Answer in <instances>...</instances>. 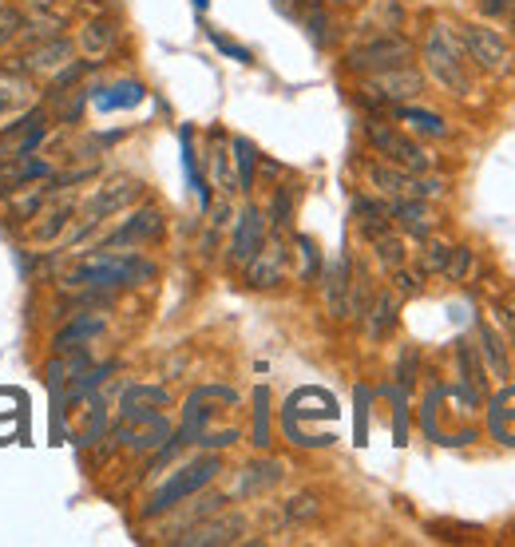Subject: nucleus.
Returning a JSON list of instances; mask_svg holds the SVG:
<instances>
[{
  "mask_svg": "<svg viewBox=\"0 0 515 547\" xmlns=\"http://www.w3.org/2000/svg\"><path fill=\"white\" fill-rule=\"evenodd\" d=\"M155 278V262L139 258V254H119V250H103L96 258L80 262L64 282L72 290L92 286V290H115V286H139Z\"/></svg>",
  "mask_w": 515,
  "mask_h": 547,
  "instance_id": "f257e3e1",
  "label": "nucleus"
},
{
  "mask_svg": "<svg viewBox=\"0 0 515 547\" xmlns=\"http://www.w3.org/2000/svg\"><path fill=\"white\" fill-rule=\"evenodd\" d=\"M424 68L428 76L452 92V96H468L472 92V76H468V60H464V44L448 24H432L428 40H424Z\"/></svg>",
  "mask_w": 515,
  "mask_h": 547,
  "instance_id": "f03ea898",
  "label": "nucleus"
},
{
  "mask_svg": "<svg viewBox=\"0 0 515 547\" xmlns=\"http://www.w3.org/2000/svg\"><path fill=\"white\" fill-rule=\"evenodd\" d=\"M222 472V460L218 456H203V460H195V464H187L179 476H171L155 496H151V504L143 508V520H155V516H163V512H171V508H179L187 496H195L199 488H206L214 476Z\"/></svg>",
  "mask_w": 515,
  "mask_h": 547,
  "instance_id": "7ed1b4c3",
  "label": "nucleus"
},
{
  "mask_svg": "<svg viewBox=\"0 0 515 547\" xmlns=\"http://www.w3.org/2000/svg\"><path fill=\"white\" fill-rule=\"evenodd\" d=\"M412 64V44L397 32H381L365 44H357L349 56H345V68L357 72V76H377V72H389V68H405Z\"/></svg>",
  "mask_w": 515,
  "mask_h": 547,
  "instance_id": "20e7f679",
  "label": "nucleus"
},
{
  "mask_svg": "<svg viewBox=\"0 0 515 547\" xmlns=\"http://www.w3.org/2000/svg\"><path fill=\"white\" fill-rule=\"evenodd\" d=\"M424 92V76L416 68H389V72H377V76H365L361 84V100L365 104H377V108H397L405 100H416Z\"/></svg>",
  "mask_w": 515,
  "mask_h": 547,
  "instance_id": "39448f33",
  "label": "nucleus"
},
{
  "mask_svg": "<svg viewBox=\"0 0 515 547\" xmlns=\"http://www.w3.org/2000/svg\"><path fill=\"white\" fill-rule=\"evenodd\" d=\"M369 183L393 199H436V195H444L440 179H420L416 171H405L397 163H369Z\"/></svg>",
  "mask_w": 515,
  "mask_h": 547,
  "instance_id": "423d86ee",
  "label": "nucleus"
},
{
  "mask_svg": "<svg viewBox=\"0 0 515 547\" xmlns=\"http://www.w3.org/2000/svg\"><path fill=\"white\" fill-rule=\"evenodd\" d=\"M460 44H464V56H468L476 68L492 72V76L508 72V64H512V52H508L504 36H500L496 28H488V24H464V28H460Z\"/></svg>",
  "mask_w": 515,
  "mask_h": 547,
  "instance_id": "0eeeda50",
  "label": "nucleus"
},
{
  "mask_svg": "<svg viewBox=\"0 0 515 547\" xmlns=\"http://www.w3.org/2000/svg\"><path fill=\"white\" fill-rule=\"evenodd\" d=\"M72 40L64 36H48V40H36L28 52H20L12 64H4L8 76H56L64 64H72Z\"/></svg>",
  "mask_w": 515,
  "mask_h": 547,
  "instance_id": "6e6552de",
  "label": "nucleus"
},
{
  "mask_svg": "<svg viewBox=\"0 0 515 547\" xmlns=\"http://www.w3.org/2000/svg\"><path fill=\"white\" fill-rule=\"evenodd\" d=\"M365 139L377 147V155H385L389 163H397V167H405V171H428V155H424V147L420 143H412L409 135H401L397 127H389V123H381V119H369L365 123Z\"/></svg>",
  "mask_w": 515,
  "mask_h": 547,
  "instance_id": "1a4fd4ad",
  "label": "nucleus"
},
{
  "mask_svg": "<svg viewBox=\"0 0 515 547\" xmlns=\"http://www.w3.org/2000/svg\"><path fill=\"white\" fill-rule=\"evenodd\" d=\"M115 440H119L123 448H131V452H155L159 444L171 440V425H167V417H159V413L123 417V421L115 425Z\"/></svg>",
  "mask_w": 515,
  "mask_h": 547,
  "instance_id": "9d476101",
  "label": "nucleus"
},
{
  "mask_svg": "<svg viewBox=\"0 0 515 547\" xmlns=\"http://www.w3.org/2000/svg\"><path fill=\"white\" fill-rule=\"evenodd\" d=\"M246 520L238 512H214V520H199L195 528H187L183 536H175V544L183 547H226L238 544Z\"/></svg>",
  "mask_w": 515,
  "mask_h": 547,
  "instance_id": "9b49d317",
  "label": "nucleus"
},
{
  "mask_svg": "<svg viewBox=\"0 0 515 547\" xmlns=\"http://www.w3.org/2000/svg\"><path fill=\"white\" fill-rule=\"evenodd\" d=\"M143 199V183L139 179H115V183H107L96 191V199L88 203V219H84V230H92V226H100L107 215H119V211H127L131 203H139Z\"/></svg>",
  "mask_w": 515,
  "mask_h": 547,
  "instance_id": "f8f14e48",
  "label": "nucleus"
},
{
  "mask_svg": "<svg viewBox=\"0 0 515 547\" xmlns=\"http://www.w3.org/2000/svg\"><path fill=\"white\" fill-rule=\"evenodd\" d=\"M163 234V215L155 211V207H143V211H135L131 219L123 222L119 230H111L107 238H103L100 250H127V246H147V242H155Z\"/></svg>",
  "mask_w": 515,
  "mask_h": 547,
  "instance_id": "ddd939ff",
  "label": "nucleus"
},
{
  "mask_svg": "<svg viewBox=\"0 0 515 547\" xmlns=\"http://www.w3.org/2000/svg\"><path fill=\"white\" fill-rule=\"evenodd\" d=\"M266 242V219L258 207H246L238 215V226H234V238H230V262L234 266H246Z\"/></svg>",
  "mask_w": 515,
  "mask_h": 547,
  "instance_id": "4468645a",
  "label": "nucleus"
},
{
  "mask_svg": "<svg viewBox=\"0 0 515 547\" xmlns=\"http://www.w3.org/2000/svg\"><path fill=\"white\" fill-rule=\"evenodd\" d=\"M286 278V246L282 242H262V250L246 262V282L254 290H274L278 282Z\"/></svg>",
  "mask_w": 515,
  "mask_h": 547,
  "instance_id": "2eb2a0df",
  "label": "nucleus"
},
{
  "mask_svg": "<svg viewBox=\"0 0 515 547\" xmlns=\"http://www.w3.org/2000/svg\"><path fill=\"white\" fill-rule=\"evenodd\" d=\"M92 365V357L76 345V349H64V353H52V361L44 365V385H48V393L56 397L60 389H68L84 369Z\"/></svg>",
  "mask_w": 515,
  "mask_h": 547,
  "instance_id": "dca6fc26",
  "label": "nucleus"
},
{
  "mask_svg": "<svg viewBox=\"0 0 515 547\" xmlns=\"http://www.w3.org/2000/svg\"><path fill=\"white\" fill-rule=\"evenodd\" d=\"M349 282H353V266H349V254H341L325 274V306L337 322L349 318Z\"/></svg>",
  "mask_w": 515,
  "mask_h": 547,
  "instance_id": "f3484780",
  "label": "nucleus"
},
{
  "mask_svg": "<svg viewBox=\"0 0 515 547\" xmlns=\"http://www.w3.org/2000/svg\"><path fill=\"white\" fill-rule=\"evenodd\" d=\"M100 333H103L100 314H72L64 326L52 333V353L76 349V345H84V341H92V337H100Z\"/></svg>",
  "mask_w": 515,
  "mask_h": 547,
  "instance_id": "a211bd4d",
  "label": "nucleus"
},
{
  "mask_svg": "<svg viewBox=\"0 0 515 547\" xmlns=\"http://www.w3.org/2000/svg\"><path fill=\"white\" fill-rule=\"evenodd\" d=\"M389 219H397V226H405L412 238H428L436 230V219H432L424 199H397L389 207Z\"/></svg>",
  "mask_w": 515,
  "mask_h": 547,
  "instance_id": "6ab92c4d",
  "label": "nucleus"
},
{
  "mask_svg": "<svg viewBox=\"0 0 515 547\" xmlns=\"http://www.w3.org/2000/svg\"><path fill=\"white\" fill-rule=\"evenodd\" d=\"M115 36H119L115 20H107V16H96V20H88V24L80 28V52H84V56H88L92 64H100L103 56L111 52Z\"/></svg>",
  "mask_w": 515,
  "mask_h": 547,
  "instance_id": "aec40b11",
  "label": "nucleus"
},
{
  "mask_svg": "<svg viewBox=\"0 0 515 547\" xmlns=\"http://www.w3.org/2000/svg\"><path fill=\"white\" fill-rule=\"evenodd\" d=\"M167 405H171V397H167V389H159V385H131V389L123 393V417L159 413V409H167Z\"/></svg>",
  "mask_w": 515,
  "mask_h": 547,
  "instance_id": "412c9836",
  "label": "nucleus"
},
{
  "mask_svg": "<svg viewBox=\"0 0 515 547\" xmlns=\"http://www.w3.org/2000/svg\"><path fill=\"white\" fill-rule=\"evenodd\" d=\"M32 108V88H28V80L20 76H4L0 80V123L4 119H16L20 111H28Z\"/></svg>",
  "mask_w": 515,
  "mask_h": 547,
  "instance_id": "4be33fe9",
  "label": "nucleus"
},
{
  "mask_svg": "<svg viewBox=\"0 0 515 547\" xmlns=\"http://www.w3.org/2000/svg\"><path fill=\"white\" fill-rule=\"evenodd\" d=\"M72 215H76V203H72V199L56 203L52 211H40V215H36L40 222L32 226V238H36V242H56V238H60V230H64V226H72Z\"/></svg>",
  "mask_w": 515,
  "mask_h": 547,
  "instance_id": "5701e85b",
  "label": "nucleus"
},
{
  "mask_svg": "<svg viewBox=\"0 0 515 547\" xmlns=\"http://www.w3.org/2000/svg\"><path fill=\"white\" fill-rule=\"evenodd\" d=\"M353 215H357V226H361V234L373 242L377 234H385V230H393V222H389V211L381 207V203H373V199H357L353 203Z\"/></svg>",
  "mask_w": 515,
  "mask_h": 547,
  "instance_id": "b1692460",
  "label": "nucleus"
},
{
  "mask_svg": "<svg viewBox=\"0 0 515 547\" xmlns=\"http://www.w3.org/2000/svg\"><path fill=\"white\" fill-rule=\"evenodd\" d=\"M393 329H397V298H393V294H381V298L373 302V310H369L365 333H369L373 341H381V337H389Z\"/></svg>",
  "mask_w": 515,
  "mask_h": 547,
  "instance_id": "393cba45",
  "label": "nucleus"
},
{
  "mask_svg": "<svg viewBox=\"0 0 515 547\" xmlns=\"http://www.w3.org/2000/svg\"><path fill=\"white\" fill-rule=\"evenodd\" d=\"M234 163H238V191H254V171H258V151L250 139H234Z\"/></svg>",
  "mask_w": 515,
  "mask_h": 547,
  "instance_id": "a878e982",
  "label": "nucleus"
},
{
  "mask_svg": "<svg viewBox=\"0 0 515 547\" xmlns=\"http://www.w3.org/2000/svg\"><path fill=\"white\" fill-rule=\"evenodd\" d=\"M397 119L401 123H412L416 131H424V135H448V123L436 115V111H424V108H405V104H397Z\"/></svg>",
  "mask_w": 515,
  "mask_h": 547,
  "instance_id": "bb28decb",
  "label": "nucleus"
},
{
  "mask_svg": "<svg viewBox=\"0 0 515 547\" xmlns=\"http://www.w3.org/2000/svg\"><path fill=\"white\" fill-rule=\"evenodd\" d=\"M143 100V88L139 84H115V88H103L100 92V108L103 111H115V108H135Z\"/></svg>",
  "mask_w": 515,
  "mask_h": 547,
  "instance_id": "cd10ccee",
  "label": "nucleus"
},
{
  "mask_svg": "<svg viewBox=\"0 0 515 547\" xmlns=\"http://www.w3.org/2000/svg\"><path fill=\"white\" fill-rule=\"evenodd\" d=\"M282 480V464H250L246 476H242V492H262V488H274Z\"/></svg>",
  "mask_w": 515,
  "mask_h": 547,
  "instance_id": "c85d7f7f",
  "label": "nucleus"
},
{
  "mask_svg": "<svg viewBox=\"0 0 515 547\" xmlns=\"http://www.w3.org/2000/svg\"><path fill=\"white\" fill-rule=\"evenodd\" d=\"M222 504H226L222 496H206V500H195V508H191V512H183V516L171 524V532H175V536H183V532H187V528H195L199 520L214 516V512H222Z\"/></svg>",
  "mask_w": 515,
  "mask_h": 547,
  "instance_id": "c756f323",
  "label": "nucleus"
},
{
  "mask_svg": "<svg viewBox=\"0 0 515 547\" xmlns=\"http://www.w3.org/2000/svg\"><path fill=\"white\" fill-rule=\"evenodd\" d=\"M373 246H377V258H381V266H389V270L405 266V242H401L393 230L377 234V238H373Z\"/></svg>",
  "mask_w": 515,
  "mask_h": 547,
  "instance_id": "7c9ffc66",
  "label": "nucleus"
},
{
  "mask_svg": "<svg viewBox=\"0 0 515 547\" xmlns=\"http://www.w3.org/2000/svg\"><path fill=\"white\" fill-rule=\"evenodd\" d=\"M290 222H294V191H290V187H278V191H274V203H270V226L282 234V230H290Z\"/></svg>",
  "mask_w": 515,
  "mask_h": 547,
  "instance_id": "2f4dec72",
  "label": "nucleus"
},
{
  "mask_svg": "<svg viewBox=\"0 0 515 547\" xmlns=\"http://www.w3.org/2000/svg\"><path fill=\"white\" fill-rule=\"evenodd\" d=\"M254 405H258V409H254V444L266 448V444H270V409H266V405H270V393L258 389V393H254Z\"/></svg>",
  "mask_w": 515,
  "mask_h": 547,
  "instance_id": "473e14b6",
  "label": "nucleus"
},
{
  "mask_svg": "<svg viewBox=\"0 0 515 547\" xmlns=\"http://www.w3.org/2000/svg\"><path fill=\"white\" fill-rule=\"evenodd\" d=\"M24 20H28V16H24L16 4H0V48H8V44L20 36Z\"/></svg>",
  "mask_w": 515,
  "mask_h": 547,
  "instance_id": "72a5a7b5",
  "label": "nucleus"
},
{
  "mask_svg": "<svg viewBox=\"0 0 515 547\" xmlns=\"http://www.w3.org/2000/svg\"><path fill=\"white\" fill-rule=\"evenodd\" d=\"M20 36L24 40H48V36H60V20L56 16H36V20H24V28H20Z\"/></svg>",
  "mask_w": 515,
  "mask_h": 547,
  "instance_id": "f704fd0d",
  "label": "nucleus"
},
{
  "mask_svg": "<svg viewBox=\"0 0 515 547\" xmlns=\"http://www.w3.org/2000/svg\"><path fill=\"white\" fill-rule=\"evenodd\" d=\"M306 28H309V40H313L317 48H325V44H329V16H325V8H321V4H309Z\"/></svg>",
  "mask_w": 515,
  "mask_h": 547,
  "instance_id": "c9c22d12",
  "label": "nucleus"
},
{
  "mask_svg": "<svg viewBox=\"0 0 515 547\" xmlns=\"http://www.w3.org/2000/svg\"><path fill=\"white\" fill-rule=\"evenodd\" d=\"M448 254H452V246H444V242H428V246H424V258H420L424 274H444Z\"/></svg>",
  "mask_w": 515,
  "mask_h": 547,
  "instance_id": "e433bc0d",
  "label": "nucleus"
},
{
  "mask_svg": "<svg viewBox=\"0 0 515 547\" xmlns=\"http://www.w3.org/2000/svg\"><path fill=\"white\" fill-rule=\"evenodd\" d=\"M468 270H472V250H468V246H452L444 274H448L452 282H464V278H468Z\"/></svg>",
  "mask_w": 515,
  "mask_h": 547,
  "instance_id": "4c0bfd02",
  "label": "nucleus"
},
{
  "mask_svg": "<svg viewBox=\"0 0 515 547\" xmlns=\"http://www.w3.org/2000/svg\"><path fill=\"white\" fill-rule=\"evenodd\" d=\"M210 167H214V175H218V183H222V191H238V183L230 179V167H226V151L218 147V135H214V151H210Z\"/></svg>",
  "mask_w": 515,
  "mask_h": 547,
  "instance_id": "58836bf2",
  "label": "nucleus"
},
{
  "mask_svg": "<svg viewBox=\"0 0 515 547\" xmlns=\"http://www.w3.org/2000/svg\"><path fill=\"white\" fill-rule=\"evenodd\" d=\"M317 512H321L317 496H294V500H290V508H286V516H290V520H313Z\"/></svg>",
  "mask_w": 515,
  "mask_h": 547,
  "instance_id": "ea45409f",
  "label": "nucleus"
},
{
  "mask_svg": "<svg viewBox=\"0 0 515 547\" xmlns=\"http://www.w3.org/2000/svg\"><path fill=\"white\" fill-rule=\"evenodd\" d=\"M480 333H484V349H488V357H492V369H496L500 377H508V357L500 353V341H496V333H492L488 326L480 329Z\"/></svg>",
  "mask_w": 515,
  "mask_h": 547,
  "instance_id": "a19ab883",
  "label": "nucleus"
},
{
  "mask_svg": "<svg viewBox=\"0 0 515 547\" xmlns=\"http://www.w3.org/2000/svg\"><path fill=\"white\" fill-rule=\"evenodd\" d=\"M298 246H302V254H306V270H302V282H313L317 278V270H321V254H317V246H313V238H298Z\"/></svg>",
  "mask_w": 515,
  "mask_h": 547,
  "instance_id": "79ce46f5",
  "label": "nucleus"
},
{
  "mask_svg": "<svg viewBox=\"0 0 515 547\" xmlns=\"http://www.w3.org/2000/svg\"><path fill=\"white\" fill-rule=\"evenodd\" d=\"M210 40H214V44H218V48H222L230 60H238V64H250V52H246V48H238L234 40H226V36H218V32H210Z\"/></svg>",
  "mask_w": 515,
  "mask_h": 547,
  "instance_id": "37998d69",
  "label": "nucleus"
},
{
  "mask_svg": "<svg viewBox=\"0 0 515 547\" xmlns=\"http://www.w3.org/2000/svg\"><path fill=\"white\" fill-rule=\"evenodd\" d=\"M393 282H397V290H401V294H420V278H416V274H405L401 266L393 270Z\"/></svg>",
  "mask_w": 515,
  "mask_h": 547,
  "instance_id": "c03bdc74",
  "label": "nucleus"
},
{
  "mask_svg": "<svg viewBox=\"0 0 515 547\" xmlns=\"http://www.w3.org/2000/svg\"><path fill=\"white\" fill-rule=\"evenodd\" d=\"M274 8L282 16H290V20H302V0H274Z\"/></svg>",
  "mask_w": 515,
  "mask_h": 547,
  "instance_id": "a18cd8bd",
  "label": "nucleus"
},
{
  "mask_svg": "<svg viewBox=\"0 0 515 547\" xmlns=\"http://www.w3.org/2000/svg\"><path fill=\"white\" fill-rule=\"evenodd\" d=\"M234 440H238V433L226 429V433H218V437H203L199 444H206V448H226V444H234Z\"/></svg>",
  "mask_w": 515,
  "mask_h": 547,
  "instance_id": "49530a36",
  "label": "nucleus"
},
{
  "mask_svg": "<svg viewBox=\"0 0 515 547\" xmlns=\"http://www.w3.org/2000/svg\"><path fill=\"white\" fill-rule=\"evenodd\" d=\"M480 8H484L488 16H504V12L512 8V0H480Z\"/></svg>",
  "mask_w": 515,
  "mask_h": 547,
  "instance_id": "de8ad7c7",
  "label": "nucleus"
},
{
  "mask_svg": "<svg viewBox=\"0 0 515 547\" xmlns=\"http://www.w3.org/2000/svg\"><path fill=\"white\" fill-rule=\"evenodd\" d=\"M500 322L512 329L515 333V298H508V302H500Z\"/></svg>",
  "mask_w": 515,
  "mask_h": 547,
  "instance_id": "09e8293b",
  "label": "nucleus"
},
{
  "mask_svg": "<svg viewBox=\"0 0 515 547\" xmlns=\"http://www.w3.org/2000/svg\"><path fill=\"white\" fill-rule=\"evenodd\" d=\"M12 155H16V143H12V139L0 131V159H12Z\"/></svg>",
  "mask_w": 515,
  "mask_h": 547,
  "instance_id": "8fccbe9b",
  "label": "nucleus"
},
{
  "mask_svg": "<svg viewBox=\"0 0 515 547\" xmlns=\"http://www.w3.org/2000/svg\"><path fill=\"white\" fill-rule=\"evenodd\" d=\"M24 4H36V8H48L52 0H24Z\"/></svg>",
  "mask_w": 515,
  "mask_h": 547,
  "instance_id": "3c124183",
  "label": "nucleus"
},
{
  "mask_svg": "<svg viewBox=\"0 0 515 547\" xmlns=\"http://www.w3.org/2000/svg\"><path fill=\"white\" fill-rule=\"evenodd\" d=\"M333 4H357V0H333Z\"/></svg>",
  "mask_w": 515,
  "mask_h": 547,
  "instance_id": "603ef678",
  "label": "nucleus"
},
{
  "mask_svg": "<svg viewBox=\"0 0 515 547\" xmlns=\"http://www.w3.org/2000/svg\"><path fill=\"white\" fill-rule=\"evenodd\" d=\"M302 4H321V0H302Z\"/></svg>",
  "mask_w": 515,
  "mask_h": 547,
  "instance_id": "864d4df0",
  "label": "nucleus"
}]
</instances>
